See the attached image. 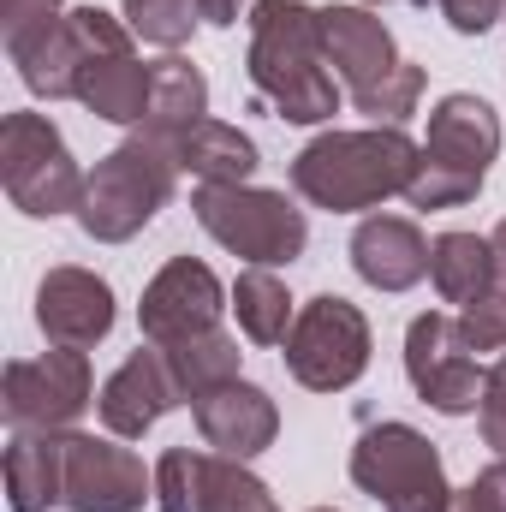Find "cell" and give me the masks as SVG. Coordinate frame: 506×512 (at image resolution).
I'll return each instance as SVG.
<instances>
[{"label":"cell","mask_w":506,"mask_h":512,"mask_svg":"<svg viewBox=\"0 0 506 512\" xmlns=\"http://www.w3.org/2000/svg\"><path fill=\"white\" fill-rule=\"evenodd\" d=\"M245 24H251V48H245L251 90L286 126H328L340 114V84L322 48V6L256 0Z\"/></svg>","instance_id":"1"},{"label":"cell","mask_w":506,"mask_h":512,"mask_svg":"<svg viewBox=\"0 0 506 512\" xmlns=\"http://www.w3.org/2000/svg\"><path fill=\"white\" fill-rule=\"evenodd\" d=\"M423 143H411L405 126H364V131H322L292 155V191L310 209L328 215H364L387 197H405L417 173Z\"/></svg>","instance_id":"2"},{"label":"cell","mask_w":506,"mask_h":512,"mask_svg":"<svg viewBox=\"0 0 506 512\" xmlns=\"http://www.w3.org/2000/svg\"><path fill=\"white\" fill-rule=\"evenodd\" d=\"M179 191V155L167 137L131 131L126 143H114L90 179H84V203H78V227L96 245H126L137 239Z\"/></svg>","instance_id":"3"},{"label":"cell","mask_w":506,"mask_h":512,"mask_svg":"<svg viewBox=\"0 0 506 512\" xmlns=\"http://www.w3.org/2000/svg\"><path fill=\"white\" fill-rule=\"evenodd\" d=\"M191 215L197 227L221 245V251L245 256L251 268H292L310 245V221L286 191H262V185H197L191 191Z\"/></svg>","instance_id":"4"},{"label":"cell","mask_w":506,"mask_h":512,"mask_svg":"<svg viewBox=\"0 0 506 512\" xmlns=\"http://www.w3.org/2000/svg\"><path fill=\"white\" fill-rule=\"evenodd\" d=\"M84 167L72 161L66 137L48 114H6L0 120V185L12 197L18 215L30 221H54V215H78L84 203Z\"/></svg>","instance_id":"5"},{"label":"cell","mask_w":506,"mask_h":512,"mask_svg":"<svg viewBox=\"0 0 506 512\" xmlns=\"http://www.w3.org/2000/svg\"><path fill=\"white\" fill-rule=\"evenodd\" d=\"M352 483L381 512H447L453 483L435 441L411 423H370L352 447Z\"/></svg>","instance_id":"6"},{"label":"cell","mask_w":506,"mask_h":512,"mask_svg":"<svg viewBox=\"0 0 506 512\" xmlns=\"http://www.w3.org/2000/svg\"><path fill=\"white\" fill-rule=\"evenodd\" d=\"M370 352H376L370 316L352 298L322 292L298 310V322L286 334V376L310 393H346L370 370Z\"/></svg>","instance_id":"7"},{"label":"cell","mask_w":506,"mask_h":512,"mask_svg":"<svg viewBox=\"0 0 506 512\" xmlns=\"http://www.w3.org/2000/svg\"><path fill=\"white\" fill-rule=\"evenodd\" d=\"M90 405H96L90 352L48 346L42 358H12V364H6V382H0V411H6V423H12V429H42V435H60V429H72Z\"/></svg>","instance_id":"8"},{"label":"cell","mask_w":506,"mask_h":512,"mask_svg":"<svg viewBox=\"0 0 506 512\" xmlns=\"http://www.w3.org/2000/svg\"><path fill=\"white\" fill-rule=\"evenodd\" d=\"M405 382L417 387V399L441 417H471L483 405L489 370L471 358V346L459 340V322L441 310L411 316L405 328Z\"/></svg>","instance_id":"9"},{"label":"cell","mask_w":506,"mask_h":512,"mask_svg":"<svg viewBox=\"0 0 506 512\" xmlns=\"http://www.w3.org/2000/svg\"><path fill=\"white\" fill-rule=\"evenodd\" d=\"M221 310H233V292L215 280V268L197 262V256H173L143 286L137 328H143L149 346H173V340H191V334L221 328Z\"/></svg>","instance_id":"10"},{"label":"cell","mask_w":506,"mask_h":512,"mask_svg":"<svg viewBox=\"0 0 506 512\" xmlns=\"http://www.w3.org/2000/svg\"><path fill=\"white\" fill-rule=\"evenodd\" d=\"M66 507L72 512H143L155 501V471L120 447V435H78L66 429Z\"/></svg>","instance_id":"11"},{"label":"cell","mask_w":506,"mask_h":512,"mask_svg":"<svg viewBox=\"0 0 506 512\" xmlns=\"http://www.w3.org/2000/svg\"><path fill=\"white\" fill-rule=\"evenodd\" d=\"M114 286L96 274V268H78V262H60L42 274L36 286V328L48 334V346H72V352H90L114 334Z\"/></svg>","instance_id":"12"},{"label":"cell","mask_w":506,"mask_h":512,"mask_svg":"<svg viewBox=\"0 0 506 512\" xmlns=\"http://www.w3.org/2000/svg\"><path fill=\"white\" fill-rule=\"evenodd\" d=\"M173 405H185V393L173 382V364L161 346H137L126 364L102 382L96 393V411H102V429L120 435V441H143Z\"/></svg>","instance_id":"13"},{"label":"cell","mask_w":506,"mask_h":512,"mask_svg":"<svg viewBox=\"0 0 506 512\" xmlns=\"http://www.w3.org/2000/svg\"><path fill=\"white\" fill-rule=\"evenodd\" d=\"M322 48H328L334 78L352 90V102L370 96L376 84H387V78L405 66V60H399V42H393V30L381 24L376 6H346V0L322 6Z\"/></svg>","instance_id":"14"},{"label":"cell","mask_w":506,"mask_h":512,"mask_svg":"<svg viewBox=\"0 0 506 512\" xmlns=\"http://www.w3.org/2000/svg\"><path fill=\"white\" fill-rule=\"evenodd\" d=\"M191 417H197L203 447H215V453H227V459H256V453H268L274 435H280V405H274V393L245 382V376L227 382V387H215V393H203V399H191Z\"/></svg>","instance_id":"15"},{"label":"cell","mask_w":506,"mask_h":512,"mask_svg":"<svg viewBox=\"0 0 506 512\" xmlns=\"http://www.w3.org/2000/svg\"><path fill=\"white\" fill-rule=\"evenodd\" d=\"M423 155L441 161V167H459L471 179H489L495 155H501V114L495 102L471 96V90H453L429 108V131H423Z\"/></svg>","instance_id":"16"},{"label":"cell","mask_w":506,"mask_h":512,"mask_svg":"<svg viewBox=\"0 0 506 512\" xmlns=\"http://www.w3.org/2000/svg\"><path fill=\"white\" fill-rule=\"evenodd\" d=\"M352 268L376 292H411L429 274V239L411 215H364L352 233Z\"/></svg>","instance_id":"17"},{"label":"cell","mask_w":506,"mask_h":512,"mask_svg":"<svg viewBox=\"0 0 506 512\" xmlns=\"http://www.w3.org/2000/svg\"><path fill=\"white\" fill-rule=\"evenodd\" d=\"M6 54H12V66H18V78H24L30 96H42V102H78V78H84V66H90V48H84V36L72 30V6H66L48 30L12 42Z\"/></svg>","instance_id":"18"},{"label":"cell","mask_w":506,"mask_h":512,"mask_svg":"<svg viewBox=\"0 0 506 512\" xmlns=\"http://www.w3.org/2000/svg\"><path fill=\"white\" fill-rule=\"evenodd\" d=\"M60 435L18 429L6 441V501H12V512L66 507V441Z\"/></svg>","instance_id":"19"},{"label":"cell","mask_w":506,"mask_h":512,"mask_svg":"<svg viewBox=\"0 0 506 512\" xmlns=\"http://www.w3.org/2000/svg\"><path fill=\"white\" fill-rule=\"evenodd\" d=\"M173 155L179 173H191L197 185H251V173L262 167L256 137L233 120H197L185 137H173Z\"/></svg>","instance_id":"20"},{"label":"cell","mask_w":506,"mask_h":512,"mask_svg":"<svg viewBox=\"0 0 506 512\" xmlns=\"http://www.w3.org/2000/svg\"><path fill=\"white\" fill-rule=\"evenodd\" d=\"M197 120H209V78L185 54L149 60V114H143L137 131L173 143V137H185V131L197 126Z\"/></svg>","instance_id":"21"},{"label":"cell","mask_w":506,"mask_h":512,"mask_svg":"<svg viewBox=\"0 0 506 512\" xmlns=\"http://www.w3.org/2000/svg\"><path fill=\"white\" fill-rule=\"evenodd\" d=\"M78 102L108 120V126H143L149 114V60H137V48L126 54H108V60H90L84 78H78Z\"/></svg>","instance_id":"22"},{"label":"cell","mask_w":506,"mask_h":512,"mask_svg":"<svg viewBox=\"0 0 506 512\" xmlns=\"http://www.w3.org/2000/svg\"><path fill=\"white\" fill-rule=\"evenodd\" d=\"M429 280L441 292V304H477L483 292L501 286V268H495V245L483 233H441L429 245Z\"/></svg>","instance_id":"23"},{"label":"cell","mask_w":506,"mask_h":512,"mask_svg":"<svg viewBox=\"0 0 506 512\" xmlns=\"http://www.w3.org/2000/svg\"><path fill=\"white\" fill-rule=\"evenodd\" d=\"M233 316H239V334L251 346H286V334L298 322V304H292V292H286V280L274 268H239Z\"/></svg>","instance_id":"24"},{"label":"cell","mask_w":506,"mask_h":512,"mask_svg":"<svg viewBox=\"0 0 506 512\" xmlns=\"http://www.w3.org/2000/svg\"><path fill=\"white\" fill-rule=\"evenodd\" d=\"M161 352H167V364H173V382L185 393V405L203 399V393H215V387L239 382V364H245V352H239V340H233L227 328L173 340V346H161Z\"/></svg>","instance_id":"25"},{"label":"cell","mask_w":506,"mask_h":512,"mask_svg":"<svg viewBox=\"0 0 506 512\" xmlns=\"http://www.w3.org/2000/svg\"><path fill=\"white\" fill-rule=\"evenodd\" d=\"M203 512H280V501H274V489L251 471V459H227V453L209 447Z\"/></svg>","instance_id":"26"},{"label":"cell","mask_w":506,"mask_h":512,"mask_svg":"<svg viewBox=\"0 0 506 512\" xmlns=\"http://www.w3.org/2000/svg\"><path fill=\"white\" fill-rule=\"evenodd\" d=\"M120 18L131 24L137 42L179 54L191 42V30H197L203 12H197V0H120Z\"/></svg>","instance_id":"27"},{"label":"cell","mask_w":506,"mask_h":512,"mask_svg":"<svg viewBox=\"0 0 506 512\" xmlns=\"http://www.w3.org/2000/svg\"><path fill=\"white\" fill-rule=\"evenodd\" d=\"M203 477H209V447H167L155 459V507L203 512Z\"/></svg>","instance_id":"28"},{"label":"cell","mask_w":506,"mask_h":512,"mask_svg":"<svg viewBox=\"0 0 506 512\" xmlns=\"http://www.w3.org/2000/svg\"><path fill=\"white\" fill-rule=\"evenodd\" d=\"M483 191V179H471V173H459V167H441V161H429V155H417V173H411V185H405V203L411 209H459V203H471Z\"/></svg>","instance_id":"29"},{"label":"cell","mask_w":506,"mask_h":512,"mask_svg":"<svg viewBox=\"0 0 506 512\" xmlns=\"http://www.w3.org/2000/svg\"><path fill=\"white\" fill-rule=\"evenodd\" d=\"M423 84H429V78H423V66H417V60H405L387 84H376L370 96H358L352 108H358L370 126H405V120L417 114V102H423Z\"/></svg>","instance_id":"30"},{"label":"cell","mask_w":506,"mask_h":512,"mask_svg":"<svg viewBox=\"0 0 506 512\" xmlns=\"http://www.w3.org/2000/svg\"><path fill=\"white\" fill-rule=\"evenodd\" d=\"M453 322H459V340H465L471 352H495V358H501L506 352V286L483 292L477 304H465Z\"/></svg>","instance_id":"31"},{"label":"cell","mask_w":506,"mask_h":512,"mask_svg":"<svg viewBox=\"0 0 506 512\" xmlns=\"http://www.w3.org/2000/svg\"><path fill=\"white\" fill-rule=\"evenodd\" d=\"M477 429H483V447H495V459H506V352L489 364L483 405H477Z\"/></svg>","instance_id":"32"},{"label":"cell","mask_w":506,"mask_h":512,"mask_svg":"<svg viewBox=\"0 0 506 512\" xmlns=\"http://www.w3.org/2000/svg\"><path fill=\"white\" fill-rule=\"evenodd\" d=\"M60 12H66L60 0H6V6H0V18H6V24H0V30H6V48L24 42V36H36V30H48Z\"/></svg>","instance_id":"33"},{"label":"cell","mask_w":506,"mask_h":512,"mask_svg":"<svg viewBox=\"0 0 506 512\" xmlns=\"http://www.w3.org/2000/svg\"><path fill=\"white\" fill-rule=\"evenodd\" d=\"M435 12L459 30V36H483V30H495L506 12V0H435Z\"/></svg>","instance_id":"34"},{"label":"cell","mask_w":506,"mask_h":512,"mask_svg":"<svg viewBox=\"0 0 506 512\" xmlns=\"http://www.w3.org/2000/svg\"><path fill=\"white\" fill-rule=\"evenodd\" d=\"M471 501H477L483 512H506V459H495V465H483V471H477Z\"/></svg>","instance_id":"35"},{"label":"cell","mask_w":506,"mask_h":512,"mask_svg":"<svg viewBox=\"0 0 506 512\" xmlns=\"http://www.w3.org/2000/svg\"><path fill=\"white\" fill-rule=\"evenodd\" d=\"M245 6H251V0H197V12H203L209 24H221V30H233Z\"/></svg>","instance_id":"36"},{"label":"cell","mask_w":506,"mask_h":512,"mask_svg":"<svg viewBox=\"0 0 506 512\" xmlns=\"http://www.w3.org/2000/svg\"><path fill=\"white\" fill-rule=\"evenodd\" d=\"M489 245H495V268H501V286H506V221L489 233Z\"/></svg>","instance_id":"37"},{"label":"cell","mask_w":506,"mask_h":512,"mask_svg":"<svg viewBox=\"0 0 506 512\" xmlns=\"http://www.w3.org/2000/svg\"><path fill=\"white\" fill-rule=\"evenodd\" d=\"M310 512H340V507H310Z\"/></svg>","instance_id":"38"},{"label":"cell","mask_w":506,"mask_h":512,"mask_svg":"<svg viewBox=\"0 0 506 512\" xmlns=\"http://www.w3.org/2000/svg\"><path fill=\"white\" fill-rule=\"evenodd\" d=\"M411 6H435V0H411Z\"/></svg>","instance_id":"39"},{"label":"cell","mask_w":506,"mask_h":512,"mask_svg":"<svg viewBox=\"0 0 506 512\" xmlns=\"http://www.w3.org/2000/svg\"><path fill=\"white\" fill-rule=\"evenodd\" d=\"M370 6H393V0H370Z\"/></svg>","instance_id":"40"},{"label":"cell","mask_w":506,"mask_h":512,"mask_svg":"<svg viewBox=\"0 0 506 512\" xmlns=\"http://www.w3.org/2000/svg\"><path fill=\"white\" fill-rule=\"evenodd\" d=\"M501 24H506V12H501Z\"/></svg>","instance_id":"41"}]
</instances>
